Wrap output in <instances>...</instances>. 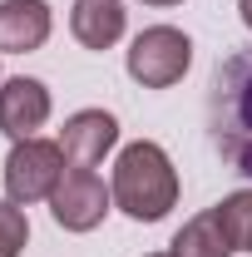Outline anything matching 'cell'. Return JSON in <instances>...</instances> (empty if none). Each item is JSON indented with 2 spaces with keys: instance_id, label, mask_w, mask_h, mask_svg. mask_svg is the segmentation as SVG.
Here are the masks:
<instances>
[{
  "instance_id": "5bb4252c",
  "label": "cell",
  "mask_w": 252,
  "mask_h": 257,
  "mask_svg": "<svg viewBox=\"0 0 252 257\" xmlns=\"http://www.w3.org/2000/svg\"><path fill=\"white\" fill-rule=\"evenodd\" d=\"M237 10H242V25L252 30V0H237Z\"/></svg>"
},
{
  "instance_id": "8992f818",
  "label": "cell",
  "mask_w": 252,
  "mask_h": 257,
  "mask_svg": "<svg viewBox=\"0 0 252 257\" xmlns=\"http://www.w3.org/2000/svg\"><path fill=\"white\" fill-rule=\"evenodd\" d=\"M50 119V89L30 79V74H15L0 84V134L5 139H35V128H45Z\"/></svg>"
},
{
  "instance_id": "277c9868",
  "label": "cell",
  "mask_w": 252,
  "mask_h": 257,
  "mask_svg": "<svg viewBox=\"0 0 252 257\" xmlns=\"http://www.w3.org/2000/svg\"><path fill=\"white\" fill-rule=\"evenodd\" d=\"M60 178H64V149L50 144V139H20L5 159V193L20 208L50 198L60 188Z\"/></svg>"
},
{
  "instance_id": "3957f363",
  "label": "cell",
  "mask_w": 252,
  "mask_h": 257,
  "mask_svg": "<svg viewBox=\"0 0 252 257\" xmlns=\"http://www.w3.org/2000/svg\"><path fill=\"white\" fill-rule=\"evenodd\" d=\"M193 64V40L173 25H149V30L134 35L129 45V74L144 84V89H168L188 74Z\"/></svg>"
},
{
  "instance_id": "7a4b0ae2",
  "label": "cell",
  "mask_w": 252,
  "mask_h": 257,
  "mask_svg": "<svg viewBox=\"0 0 252 257\" xmlns=\"http://www.w3.org/2000/svg\"><path fill=\"white\" fill-rule=\"evenodd\" d=\"M208 119H213V139L227 163L242 149H252V50H237L218 64Z\"/></svg>"
},
{
  "instance_id": "30bf717a",
  "label": "cell",
  "mask_w": 252,
  "mask_h": 257,
  "mask_svg": "<svg viewBox=\"0 0 252 257\" xmlns=\"http://www.w3.org/2000/svg\"><path fill=\"white\" fill-rule=\"evenodd\" d=\"M168 252L173 257H232L237 242H232V232H227L222 208H208V213H198L193 223H183Z\"/></svg>"
},
{
  "instance_id": "7c38bea8",
  "label": "cell",
  "mask_w": 252,
  "mask_h": 257,
  "mask_svg": "<svg viewBox=\"0 0 252 257\" xmlns=\"http://www.w3.org/2000/svg\"><path fill=\"white\" fill-rule=\"evenodd\" d=\"M30 242V218L20 203H0V257H20V247Z\"/></svg>"
},
{
  "instance_id": "9c48e42d",
  "label": "cell",
  "mask_w": 252,
  "mask_h": 257,
  "mask_svg": "<svg viewBox=\"0 0 252 257\" xmlns=\"http://www.w3.org/2000/svg\"><path fill=\"white\" fill-rule=\"evenodd\" d=\"M69 30L84 50H109L124 35V0H74Z\"/></svg>"
},
{
  "instance_id": "6da1fadb",
  "label": "cell",
  "mask_w": 252,
  "mask_h": 257,
  "mask_svg": "<svg viewBox=\"0 0 252 257\" xmlns=\"http://www.w3.org/2000/svg\"><path fill=\"white\" fill-rule=\"evenodd\" d=\"M109 188H114V203L134 223H158L178 203V173H173V163H168V154L158 144L139 139V144H129L119 154Z\"/></svg>"
},
{
  "instance_id": "52a82bcc",
  "label": "cell",
  "mask_w": 252,
  "mask_h": 257,
  "mask_svg": "<svg viewBox=\"0 0 252 257\" xmlns=\"http://www.w3.org/2000/svg\"><path fill=\"white\" fill-rule=\"evenodd\" d=\"M114 144H119V119H114V114H104V109H79V114H69L64 128H60L64 159L79 163V168H94Z\"/></svg>"
},
{
  "instance_id": "2e32d148",
  "label": "cell",
  "mask_w": 252,
  "mask_h": 257,
  "mask_svg": "<svg viewBox=\"0 0 252 257\" xmlns=\"http://www.w3.org/2000/svg\"><path fill=\"white\" fill-rule=\"evenodd\" d=\"M149 257H173V252H149Z\"/></svg>"
},
{
  "instance_id": "8fae6325",
  "label": "cell",
  "mask_w": 252,
  "mask_h": 257,
  "mask_svg": "<svg viewBox=\"0 0 252 257\" xmlns=\"http://www.w3.org/2000/svg\"><path fill=\"white\" fill-rule=\"evenodd\" d=\"M218 208H222V218H227V232H232L237 252H252V188L227 193Z\"/></svg>"
},
{
  "instance_id": "4fadbf2b",
  "label": "cell",
  "mask_w": 252,
  "mask_h": 257,
  "mask_svg": "<svg viewBox=\"0 0 252 257\" xmlns=\"http://www.w3.org/2000/svg\"><path fill=\"white\" fill-rule=\"evenodd\" d=\"M232 168H237V173H247V178H252V149H242V154L232 159Z\"/></svg>"
},
{
  "instance_id": "5b68a950",
  "label": "cell",
  "mask_w": 252,
  "mask_h": 257,
  "mask_svg": "<svg viewBox=\"0 0 252 257\" xmlns=\"http://www.w3.org/2000/svg\"><path fill=\"white\" fill-rule=\"evenodd\" d=\"M109 203H114V188H104L94 168H79V163L64 168L60 188L50 193V213L64 232H94L109 213Z\"/></svg>"
},
{
  "instance_id": "9a60e30c",
  "label": "cell",
  "mask_w": 252,
  "mask_h": 257,
  "mask_svg": "<svg viewBox=\"0 0 252 257\" xmlns=\"http://www.w3.org/2000/svg\"><path fill=\"white\" fill-rule=\"evenodd\" d=\"M144 5H178V0H144Z\"/></svg>"
},
{
  "instance_id": "ba28073f",
  "label": "cell",
  "mask_w": 252,
  "mask_h": 257,
  "mask_svg": "<svg viewBox=\"0 0 252 257\" xmlns=\"http://www.w3.org/2000/svg\"><path fill=\"white\" fill-rule=\"evenodd\" d=\"M50 5L45 0H0V55H30L50 40Z\"/></svg>"
}]
</instances>
